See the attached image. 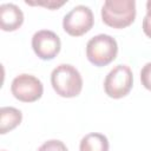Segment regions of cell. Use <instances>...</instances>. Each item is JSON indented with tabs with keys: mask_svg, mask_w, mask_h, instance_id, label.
Returning <instances> with one entry per match:
<instances>
[{
	"mask_svg": "<svg viewBox=\"0 0 151 151\" xmlns=\"http://www.w3.org/2000/svg\"><path fill=\"white\" fill-rule=\"evenodd\" d=\"M2 151H5V150H2Z\"/></svg>",
	"mask_w": 151,
	"mask_h": 151,
	"instance_id": "cell-15",
	"label": "cell"
},
{
	"mask_svg": "<svg viewBox=\"0 0 151 151\" xmlns=\"http://www.w3.org/2000/svg\"><path fill=\"white\" fill-rule=\"evenodd\" d=\"M140 81L146 90L151 91V63H147L143 66L140 71Z\"/></svg>",
	"mask_w": 151,
	"mask_h": 151,
	"instance_id": "cell-12",
	"label": "cell"
},
{
	"mask_svg": "<svg viewBox=\"0 0 151 151\" xmlns=\"http://www.w3.org/2000/svg\"><path fill=\"white\" fill-rule=\"evenodd\" d=\"M38 151H68L66 145L58 139H50L47 142H45L39 149Z\"/></svg>",
	"mask_w": 151,
	"mask_h": 151,
	"instance_id": "cell-11",
	"label": "cell"
},
{
	"mask_svg": "<svg viewBox=\"0 0 151 151\" xmlns=\"http://www.w3.org/2000/svg\"><path fill=\"white\" fill-rule=\"evenodd\" d=\"M93 22V13L90 7L78 5L64 17L63 28L67 34L72 37H80L92 28Z\"/></svg>",
	"mask_w": 151,
	"mask_h": 151,
	"instance_id": "cell-5",
	"label": "cell"
},
{
	"mask_svg": "<svg viewBox=\"0 0 151 151\" xmlns=\"http://www.w3.org/2000/svg\"><path fill=\"white\" fill-rule=\"evenodd\" d=\"M79 151H109V140L101 133H88L81 138Z\"/></svg>",
	"mask_w": 151,
	"mask_h": 151,
	"instance_id": "cell-10",
	"label": "cell"
},
{
	"mask_svg": "<svg viewBox=\"0 0 151 151\" xmlns=\"http://www.w3.org/2000/svg\"><path fill=\"white\" fill-rule=\"evenodd\" d=\"M136 18L134 0H106L101 7L104 24L113 28H125Z\"/></svg>",
	"mask_w": 151,
	"mask_h": 151,
	"instance_id": "cell-2",
	"label": "cell"
},
{
	"mask_svg": "<svg viewBox=\"0 0 151 151\" xmlns=\"http://www.w3.org/2000/svg\"><path fill=\"white\" fill-rule=\"evenodd\" d=\"M24 22L22 11L14 4H2L0 6V27L5 32L18 29Z\"/></svg>",
	"mask_w": 151,
	"mask_h": 151,
	"instance_id": "cell-8",
	"label": "cell"
},
{
	"mask_svg": "<svg viewBox=\"0 0 151 151\" xmlns=\"http://www.w3.org/2000/svg\"><path fill=\"white\" fill-rule=\"evenodd\" d=\"M133 85L132 71L126 65H117L105 78V93L113 99H119L129 94Z\"/></svg>",
	"mask_w": 151,
	"mask_h": 151,
	"instance_id": "cell-4",
	"label": "cell"
},
{
	"mask_svg": "<svg viewBox=\"0 0 151 151\" xmlns=\"http://www.w3.org/2000/svg\"><path fill=\"white\" fill-rule=\"evenodd\" d=\"M117 53V41L109 34H98L87 41L86 57L94 66L101 67L109 65L116 59Z\"/></svg>",
	"mask_w": 151,
	"mask_h": 151,
	"instance_id": "cell-3",
	"label": "cell"
},
{
	"mask_svg": "<svg viewBox=\"0 0 151 151\" xmlns=\"http://www.w3.org/2000/svg\"><path fill=\"white\" fill-rule=\"evenodd\" d=\"M143 32L151 38V9H146V15L143 19Z\"/></svg>",
	"mask_w": 151,
	"mask_h": 151,
	"instance_id": "cell-13",
	"label": "cell"
},
{
	"mask_svg": "<svg viewBox=\"0 0 151 151\" xmlns=\"http://www.w3.org/2000/svg\"><path fill=\"white\" fill-rule=\"evenodd\" d=\"M22 120L20 110L12 106H4L0 109V133L5 134L15 129Z\"/></svg>",
	"mask_w": 151,
	"mask_h": 151,
	"instance_id": "cell-9",
	"label": "cell"
},
{
	"mask_svg": "<svg viewBox=\"0 0 151 151\" xmlns=\"http://www.w3.org/2000/svg\"><path fill=\"white\" fill-rule=\"evenodd\" d=\"M11 91L18 100L24 103H33L41 98L44 86L37 77L22 73L13 79Z\"/></svg>",
	"mask_w": 151,
	"mask_h": 151,
	"instance_id": "cell-6",
	"label": "cell"
},
{
	"mask_svg": "<svg viewBox=\"0 0 151 151\" xmlns=\"http://www.w3.org/2000/svg\"><path fill=\"white\" fill-rule=\"evenodd\" d=\"M146 9H151V0H149L146 2Z\"/></svg>",
	"mask_w": 151,
	"mask_h": 151,
	"instance_id": "cell-14",
	"label": "cell"
},
{
	"mask_svg": "<svg viewBox=\"0 0 151 151\" xmlns=\"http://www.w3.org/2000/svg\"><path fill=\"white\" fill-rule=\"evenodd\" d=\"M61 42L59 37L50 29H41L34 33L32 38V48L42 60H51L60 52Z\"/></svg>",
	"mask_w": 151,
	"mask_h": 151,
	"instance_id": "cell-7",
	"label": "cell"
},
{
	"mask_svg": "<svg viewBox=\"0 0 151 151\" xmlns=\"http://www.w3.org/2000/svg\"><path fill=\"white\" fill-rule=\"evenodd\" d=\"M51 84L60 97L73 98L81 92L83 78L76 67L70 64H61L52 71Z\"/></svg>",
	"mask_w": 151,
	"mask_h": 151,
	"instance_id": "cell-1",
	"label": "cell"
}]
</instances>
